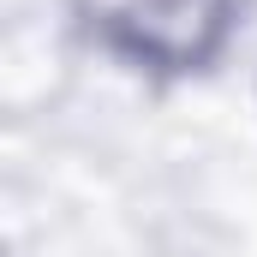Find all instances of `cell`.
Here are the masks:
<instances>
[{
  "label": "cell",
  "instance_id": "obj_1",
  "mask_svg": "<svg viewBox=\"0 0 257 257\" xmlns=\"http://www.w3.org/2000/svg\"><path fill=\"white\" fill-rule=\"evenodd\" d=\"M239 6L245 0H84L102 36L156 72H192L215 60Z\"/></svg>",
  "mask_w": 257,
  "mask_h": 257
}]
</instances>
